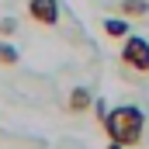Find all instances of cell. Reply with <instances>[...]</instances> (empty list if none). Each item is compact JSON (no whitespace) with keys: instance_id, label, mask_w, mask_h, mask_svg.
<instances>
[{"instance_id":"1","label":"cell","mask_w":149,"mask_h":149,"mask_svg":"<svg viewBox=\"0 0 149 149\" xmlns=\"http://www.w3.org/2000/svg\"><path fill=\"white\" fill-rule=\"evenodd\" d=\"M104 125V132H108V139L111 142H121V146H139L142 142V128H146V114L139 111L135 104H125V108H114L108 111V118L101 121Z\"/></svg>"},{"instance_id":"2","label":"cell","mask_w":149,"mask_h":149,"mask_svg":"<svg viewBox=\"0 0 149 149\" xmlns=\"http://www.w3.org/2000/svg\"><path fill=\"white\" fill-rule=\"evenodd\" d=\"M118 59H121V66L128 73H135V76L146 80L149 76V42L139 38V35H128L125 45H121V52H118Z\"/></svg>"},{"instance_id":"3","label":"cell","mask_w":149,"mask_h":149,"mask_svg":"<svg viewBox=\"0 0 149 149\" xmlns=\"http://www.w3.org/2000/svg\"><path fill=\"white\" fill-rule=\"evenodd\" d=\"M28 14H31V21H38V24L56 28L59 24V0H28Z\"/></svg>"},{"instance_id":"4","label":"cell","mask_w":149,"mask_h":149,"mask_svg":"<svg viewBox=\"0 0 149 149\" xmlns=\"http://www.w3.org/2000/svg\"><path fill=\"white\" fill-rule=\"evenodd\" d=\"M90 87H73L70 90V101H66V111L70 114H83V111H90Z\"/></svg>"},{"instance_id":"5","label":"cell","mask_w":149,"mask_h":149,"mask_svg":"<svg viewBox=\"0 0 149 149\" xmlns=\"http://www.w3.org/2000/svg\"><path fill=\"white\" fill-rule=\"evenodd\" d=\"M118 14L121 17H146L149 14V0H121L118 3Z\"/></svg>"},{"instance_id":"6","label":"cell","mask_w":149,"mask_h":149,"mask_svg":"<svg viewBox=\"0 0 149 149\" xmlns=\"http://www.w3.org/2000/svg\"><path fill=\"white\" fill-rule=\"evenodd\" d=\"M101 28H104L108 38H128V21H125V17H104Z\"/></svg>"},{"instance_id":"7","label":"cell","mask_w":149,"mask_h":149,"mask_svg":"<svg viewBox=\"0 0 149 149\" xmlns=\"http://www.w3.org/2000/svg\"><path fill=\"white\" fill-rule=\"evenodd\" d=\"M14 63H17V49L0 42V66H14Z\"/></svg>"},{"instance_id":"8","label":"cell","mask_w":149,"mask_h":149,"mask_svg":"<svg viewBox=\"0 0 149 149\" xmlns=\"http://www.w3.org/2000/svg\"><path fill=\"white\" fill-rule=\"evenodd\" d=\"M14 31H17V21H14V17H3V21H0V35L7 38V35H14Z\"/></svg>"},{"instance_id":"9","label":"cell","mask_w":149,"mask_h":149,"mask_svg":"<svg viewBox=\"0 0 149 149\" xmlns=\"http://www.w3.org/2000/svg\"><path fill=\"white\" fill-rule=\"evenodd\" d=\"M94 108H97V118H101V121H104V118H108V104H104V101H101V97H97V104H94Z\"/></svg>"},{"instance_id":"10","label":"cell","mask_w":149,"mask_h":149,"mask_svg":"<svg viewBox=\"0 0 149 149\" xmlns=\"http://www.w3.org/2000/svg\"><path fill=\"white\" fill-rule=\"evenodd\" d=\"M108 149H125V146H121V142H111V146H108Z\"/></svg>"}]
</instances>
